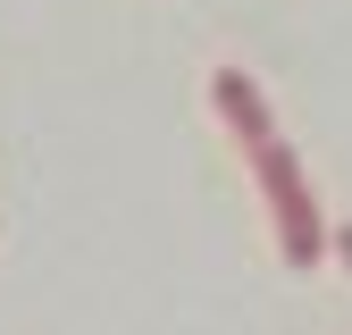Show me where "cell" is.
<instances>
[{
    "label": "cell",
    "instance_id": "1",
    "mask_svg": "<svg viewBox=\"0 0 352 335\" xmlns=\"http://www.w3.org/2000/svg\"><path fill=\"white\" fill-rule=\"evenodd\" d=\"M260 185H269L277 201V235H285V260H319V218H311V193H302V168L277 151V143H260Z\"/></svg>",
    "mask_w": 352,
    "mask_h": 335
},
{
    "label": "cell",
    "instance_id": "2",
    "mask_svg": "<svg viewBox=\"0 0 352 335\" xmlns=\"http://www.w3.org/2000/svg\"><path fill=\"white\" fill-rule=\"evenodd\" d=\"M218 109H227V117L243 126V143H252V151L269 143V109H260V93H252V84H243L235 67H218Z\"/></svg>",
    "mask_w": 352,
    "mask_h": 335
},
{
    "label": "cell",
    "instance_id": "3",
    "mask_svg": "<svg viewBox=\"0 0 352 335\" xmlns=\"http://www.w3.org/2000/svg\"><path fill=\"white\" fill-rule=\"evenodd\" d=\"M336 251H344V268H352V227H336Z\"/></svg>",
    "mask_w": 352,
    "mask_h": 335
}]
</instances>
